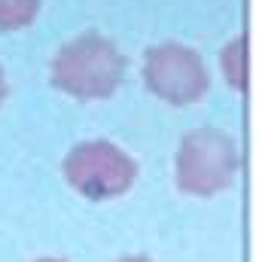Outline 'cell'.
<instances>
[{"label": "cell", "mask_w": 259, "mask_h": 262, "mask_svg": "<svg viewBox=\"0 0 259 262\" xmlns=\"http://www.w3.org/2000/svg\"><path fill=\"white\" fill-rule=\"evenodd\" d=\"M3 98H6V76H3V70H0V104H3Z\"/></svg>", "instance_id": "obj_7"}, {"label": "cell", "mask_w": 259, "mask_h": 262, "mask_svg": "<svg viewBox=\"0 0 259 262\" xmlns=\"http://www.w3.org/2000/svg\"><path fill=\"white\" fill-rule=\"evenodd\" d=\"M64 177L79 195L107 201L131 189L137 177V162L110 140H85L67 152Z\"/></svg>", "instance_id": "obj_3"}, {"label": "cell", "mask_w": 259, "mask_h": 262, "mask_svg": "<svg viewBox=\"0 0 259 262\" xmlns=\"http://www.w3.org/2000/svg\"><path fill=\"white\" fill-rule=\"evenodd\" d=\"M125 76V55L113 40L89 31L64 43L52 61V85L70 98L98 101L110 98Z\"/></svg>", "instance_id": "obj_1"}, {"label": "cell", "mask_w": 259, "mask_h": 262, "mask_svg": "<svg viewBox=\"0 0 259 262\" xmlns=\"http://www.w3.org/2000/svg\"><path fill=\"white\" fill-rule=\"evenodd\" d=\"M143 82L156 98L174 107H186L204 98L210 76L195 49L183 43H159L143 58Z\"/></svg>", "instance_id": "obj_4"}, {"label": "cell", "mask_w": 259, "mask_h": 262, "mask_svg": "<svg viewBox=\"0 0 259 262\" xmlns=\"http://www.w3.org/2000/svg\"><path fill=\"white\" fill-rule=\"evenodd\" d=\"M37 262H64V259H49V256H46V259H37Z\"/></svg>", "instance_id": "obj_9"}, {"label": "cell", "mask_w": 259, "mask_h": 262, "mask_svg": "<svg viewBox=\"0 0 259 262\" xmlns=\"http://www.w3.org/2000/svg\"><path fill=\"white\" fill-rule=\"evenodd\" d=\"M241 40H232V46H229V52H223V64H226V70H229V79H232V85L235 89H241Z\"/></svg>", "instance_id": "obj_6"}, {"label": "cell", "mask_w": 259, "mask_h": 262, "mask_svg": "<svg viewBox=\"0 0 259 262\" xmlns=\"http://www.w3.org/2000/svg\"><path fill=\"white\" fill-rule=\"evenodd\" d=\"M119 262H153L149 256H125V259H119Z\"/></svg>", "instance_id": "obj_8"}, {"label": "cell", "mask_w": 259, "mask_h": 262, "mask_svg": "<svg viewBox=\"0 0 259 262\" xmlns=\"http://www.w3.org/2000/svg\"><path fill=\"white\" fill-rule=\"evenodd\" d=\"M40 0H0V28L3 31H18L28 28L37 18Z\"/></svg>", "instance_id": "obj_5"}, {"label": "cell", "mask_w": 259, "mask_h": 262, "mask_svg": "<svg viewBox=\"0 0 259 262\" xmlns=\"http://www.w3.org/2000/svg\"><path fill=\"white\" fill-rule=\"evenodd\" d=\"M238 174V146L220 128H195L177 149V186L186 195H217Z\"/></svg>", "instance_id": "obj_2"}]
</instances>
